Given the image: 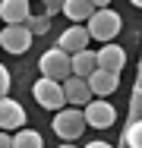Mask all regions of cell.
Here are the masks:
<instances>
[{"instance_id": "1", "label": "cell", "mask_w": 142, "mask_h": 148, "mask_svg": "<svg viewBox=\"0 0 142 148\" xmlns=\"http://www.w3.org/2000/svg\"><path fill=\"white\" fill-rule=\"evenodd\" d=\"M85 29H88V35H92L95 41L108 44V41H114V38L120 35V29H123V19H120V13H117V10H111V6H101V10H95V13L88 16Z\"/></svg>"}, {"instance_id": "2", "label": "cell", "mask_w": 142, "mask_h": 148, "mask_svg": "<svg viewBox=\"0 0 142 148\" xmlns=\"http://www.w3.org/2000/svg\"><path fill=\"white\" fill-rule=\"evenodd\" d=\"M85 126H88V120H85V110H82V107L73 104V107H60V110H54V123H51V129H54L63 142L79 139V136L85 132Z\"/></svg>"}, {"instance_id": "3", "label": "cell", "mask_w": 142, "mask_h": 148, "mask_svg": "<svg viewBox=\"0 0 142 148\" xmlns=\"http://www.w3.org/2000/svg\"><path fill=\"white\" fill-rule=\"evenodd\" d=\"M32 95H35V101H38L44 110H60V107H66V91H63V82H60V79L41 76V79L32 85Z\"/></svg>"}, {"instance_id": "4", "label": "cell", "mask_w": 142, "mask_h": 148, "mask_svg": "<svg viewBox=\"0 0 142 148\" xmlns=\"http://www.w3.org/2000/svg\"><path fill=\"white\" fill-rule=\"evenodd\" d=\"M38 69H41V76H51V79H70L73 76V54H66V51H60V47H51V51H44L41 60H38Z\"/></svg>"}, {"instance_id": "5", "label": "cell", "mask_w": 142, "mask_h": 148, "mask_svg": "<svg viewBox=\"0 0 142 148\" xmlns=\"http://www.w3.org/2000/svg\"><path fill=\"white\" fill-rule=\"evenodd\" d=\"M32 29H28L26 22L22 25H3V32H0V47L6 51V54H26L28 47H32Z\"/></svg>"}, {"instance_id": "6", "label": "cell", "mask_w": 142, "mask_h": 148, "mask_svg": "<svg viewBox=\"0 0 142 148\" xmlns=\"http://www.w3.org/2000/svg\"><path fill=\"white\" fill-rule=\"evenodd\" d=\"M26 126V107L19 101H13L10 95H0V129L16 132Z\"/></svg>"}, {"instance_id": "7", "label": "cell", "mask_w": 142, "mask_h": 148, "mask_svg": "<svg viewBox=\"0 0 142 148\" xmlns=\"http://www.w3.org/2000/svg\"><path fill=\"white\" fill-rule=\"evenodd\" d=\"M85 120H88V126L92 129H111L114 120H117V110H114L111 101H88L85 104Z\"/></svg>"}, {"instance_id": "8", "label": "cell", "mask_w": 142, "mask_h": 148, "mask_svg": "<svg viewBox=\"0 0 142 148\" xmlns=\"http://www.w3.org/2000/svg\"><path fill=\"white\" fill-rule=\"evenodd\" d=\"M63 91H66V104H76V107H85V104L95 98L88 79H82V76H70V79H63Z\"/></svg>"}, {"instance_id": "9", "label": "cell", "mask_w": 142, "mask_h": 148, "mask_svg": "<svg viewBox=\"0 0 142 148\" xmlns=\"http://www.w3.org/2000/svg\"><path fill=\"white\" fill-rule=\"evenodd\" d=\"M88 41H92V35H88L85 25H70V29L57 38V47L66 51V54H79V51L88 47Z\"/></svg>"}, {"instance_id": "10", "label": "cell", "mask_w": 142, "mask_h": 148, "mask_svg": "<svg viewBox=\"0 0 142 148\" xmlns=\"http://www.w3.org/2000/svg\"><path fill=\"white\" fill-rule=\"evenodd\" d=\"M32 0H0V19L3 25H22L32 16Z\"/></svg>"}, {"instance_id": "11", "label": "cell", "mask_w": 142, "mask_h": 148, "mask_svg": "<svg viewBox=\"0 0 142 148\" xmlns=\"http://www.w3.org/2000/svg\"><path fill=\"white\" fill-rule=\"evenodd\" d=\"M88 85L95 91V98H108V95H114L117 85H120V73H111V69H101V66H98V69L88 76Z\"/></svg>"}, {"instance_id": "12", "label": "cell", "mask_w": 142, "mask_h": 148, "mask_svg": "<svg viewBox=\"0 0 142 148\" xmlns=\"http://www.w3.org/2000/svg\"><path fill=\"white\" fill-rule=\"evenodd\" d=\"M95 54H98V66H101V69L120 73V69L126 66V51H123L120 44H114V41L101 44V51H95Z\"/></svg>"}, {"instance_id": "13", "label": "cell", "mask_w": 142, "mask_h": 148, "mask_svg": "<svg viewBox=\"0 0 142 148\" xmlns=\"http://www.w3.org/2000/svg\"><path fill=\"white\" fill-rule=\"evenodd\" d=\"M98 6L92 0H63V16L73 19V22H88V16L95 13Z\"/></svg>"}, {"instance_id": "14", "label": "cell", "mask_w": 142, "mask_h": 148, "mask_svg": "<svg viewBox=\"0 0 142 148\" xmlns=\"http://www.w3.org/2000/svg\"><path fill=\"white\" fill-rule=\"evenodd\" d=\"M98 69V54L95 51H79V54H73V76H82V79H88L92 73Z\"/></svg>"}, {"instance_id": "15", "label": "cell", "mask_w": 142, "mask_h": 148, "mask_svg": "<svg viewBox=\"0 0 142 148\" xmlns=\"http://www.w3.org/2000/svg\"><path fill=\"white\" fill-rule=\"evenodd\" d=\"M13 148H44V139H41V132L22 126V129L13 132Z\"/></svg>"}, {"instance_id": "16", "label": "cell", "mask_w": 142, "mask_h": 148, "mask_svg": "<svg viewBox=\"0 0 142 148\" xmlns=\"http://www.w3.org/2000/svg\"><path fill=\"white\" fill-rule=\"evenodd\" d=\"M123 145L126 148H142V120H133L123 129Z\"/></svg>"}, {"instance_id": "17", "label": "cell", "mask_w": 142, "mask_h": 148, "mask_svg": "<svg viewBox=\"0 0 142 148\" xmlns=\"http://www.w3.org/2000/svg\"><path fill=\"white\" fill-rule=\"evenodd\" d=\"M26 25L32 29V35H48V29H51V16H28Z\"/></svg>"}, {"instance_id": "18", "label": "cell", "mask_w": 142, "mask_h": 148, "mask_svg": "<svg viewBox=\"0 0 142 148\" xmlns=\"http://www.w3.org/2000/svg\"><path fill=\"white\" fill-rule=\"evenodd\" d=\"M0 95H10V69L0 63Z\"/></svg>"}, {"instance_id": "19", "label": "cell", "mask_w": 142, "mask_h": 148, "mask_svg": "<svg viewBox=\"0 0 142 148\" xmlns=\"http://www.w3.org/2000/svg\"><path fill=\"white\" fill-rule=\"evenodd\" d=\"M41 3H44V16H54L63 10V0H41Z\"/></svg>"}, {"instance_id": "20", "label": "cell", "mask_w": 142, "mask_h": 148, "mask_svg": "<svg viewBox=\"0 0 142 148\" xmlns=\"http://www.w3.org/2000/svg\"><path fill=\"white\" fill-rule=\"evenodd\" d=\"M0 148H13V136L6 129H0Z\"/></svg>"}, {"instance_id": "21", "label": "cell", "mask_w": 142, "mask_h": 148, "mask_svg": "<svg viewBox=\"0 0 142 148\" xmlns=\"http://www.w3.org/2000/svg\"><path fill=\"white\" fill-rule=\"evenodd\" d=\"M85 148H114V145H111V142H101V139H95V142H88Z\"/></svg>"}, {"instance_id": "22", "label": "cell", "mask_w": 142, "mask_h": 148, "mask_svg": "<svg viewBox=\"0 0 142 148\" xmlns=\"http://www.w3.org/2000/svg\"><path fill=\"white\" fill-rule=\"evenodd\" d=\"M92 3H95L98 10H101V6H111V0H92Z\"/></svg>"}, {"instance_id": "23", "label": "cell", "mask_w": 142, "mask_h": 148, "mask_svg": "<svg viewBox=\"0 0 142 148\" xmlns=\"http://www.w3.org/2000/svg\"><path fill=\"white\" fill-rule=\"evenodd\" d=\"M130 3H133V6H139V10H142V0H130Z\"/></svg>"}, {"instance_id": "24", "label": "cell", "mask_w": 142, "mask_h": 148, "mask_svg": "<svg viewBox=\"0 0 142 148\" xmlns=\"http://www.w3.org/2000/svg\"><path fill=\"white\" fill-rule=\"evenodd\" d=\"M57 148H76V145H70V142H63V145H57Z\"/></svg>"}]
</instances>
